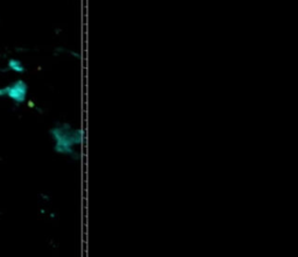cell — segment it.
I'll use <instances>...</instances> for the list:
<instances>
[{
    "instance_id": "6da1fadb",
    "label": "cell",
    "mask_w": 298,
    "mask_h": 257,
    "mask_svg": "<svg viewBox=\"0 0 298 257\" xmlns=\"http://www.w3.org/2000/svg\"><path fill=\"white\" fill-rule=\"evenodd\" d=\"M50 136L54 141V150L57 154L76 157L74 147L83 143L84 132L73 128L69 123L56 125L50 129Z\"/></svg>"
},
{
    "instance_id": "7a4b0ae2",
    "label": "cell",
    "mask_w": 298,
    "mask_h": 257,
    "mask_svg": "<svg viewBox=\"0 0 298 257\" xmlns=\"http://www.w3.org/2000/svg\"><path fill=\"white\" fill-rule=\"evenodd\" d=\"M29 86L25 79H15L5 86H0V99L7 98L17 106L23 105L27 101Z\"/></svg>"
},
{
    "instance_id": "3957f363",
    "label": "cell",
    "mask_w": 298,
    "mask_h": 257,
    "mask_svg": "<svg viewBox=\"0 0 298 257\" xmlns=\"http://www.w3.org/2000/svg\"><path fill=\"white\" fill-rule=\"evenodd\" d=\"M5 71H11L15 74H22L26 72V66L22 63V61H20L19 58H10L6 63V69Z\"/></svg>"
}]
</instances>
